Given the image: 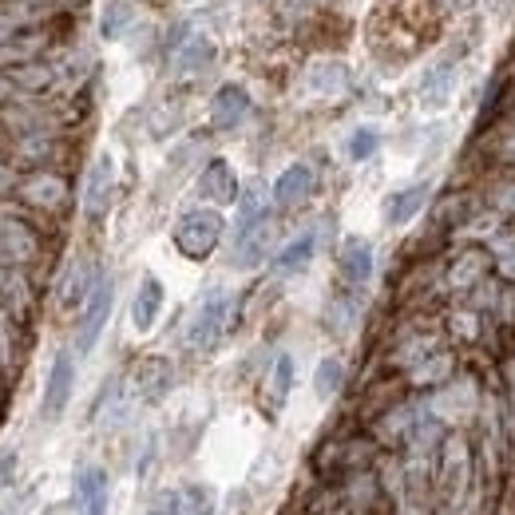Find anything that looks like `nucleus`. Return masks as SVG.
Here are the masks:
<instances>
[{"label": "nucleus", "mask_w": 515, "mask_h": 515, "mask_svg": "<svg viewBox=\"0 0 515 515\" xmlns=\"http://www.w3.org/2000/svg\"><path fill=\"white\" fill-rule=\"evenodd\" d=\"M222 234H226V222H222V214H218L214 206L187 210V214L175 222V246H179V254L191 258V262L210 258V254L218 250Z\"/></svg>", "instance_id": "1"}, {"label": "nucleus", "mask_w": 515, "mask_h": 515, "mask_svg": "<svg viewBox=\"0 0 515 515\" xmlns=\"http://www.w3.org/2000/svg\"><path fill=\"white\" fill-rule=\"evenodd\" d=\"M230 313H234V298H230L226 290L206 294L203 306L195 309V317H191V325H187V345H191L195 353L214 349V345L222 341L226 325H230Z\"/></svg>", "instance_id": "2"}, {"label": "nucleus", "mask_w": 515, "mask_h": 515, "mask_svg": "<svg viewBox=\"0 0 515 515\" xmlns=\"http://www.w3.org/2000/svg\"><path fill=\"white\" fill-rule=\"evenodd\" d=\"M111 298H115V286H111V278H96V286H92V294H88V302H84V313H80V333H76V345H80V353H88L96 341H100L103 325H107V317H111Z\"/></svg>", "instance_id": "3"}, {"label": "nucleus", "mask_w": 515, "mask_h": 515, "mask_svg": "<svg viewBox=\"0 0 515 515\" xmlns=\"http://www.w3.org/2000/svg\"><path fill=\"white\" fill-rule=\"evenodd\" d=\"M72 385H76V365H72V353H56L52 369H48V385H44V420H60L68 401H72Z\"/></svg>", "instance_id": "4"}, {"label": "nucleus", "mask_w": 515, "mask_h": 515, "mask_svg": "<svg viewBox=\"0 0 515 515\" xmlns=\"http://www.w3.org/2000/svg\"><path fill=\"white\" fill-rule=\"evenodd\" d=\"M111 195H115V159L96 155V163L88 167V179H84V214L103 218L111 206Z\"/></svg>", "instance_id": "5"}, {"label": "nucleus", "mask_w": 515, "mask_h": 515, "mask_svg": "<svg viewBox=\"0 0 515 515\" xmlns=\"http://www.w3.org/2000/svg\"><path fill=\"white\" fill-rule=\"evenodd\" d=\"M313 187H317L313 167L309 163H290L278 175V183H274V203L282 206V210H294V206H302L313 195Z\"/></svg>", "instance_id": "6"}, {"label": "nucleus", "mask_w": 515, "mask_h": 515, "mask_svg": "<svg viewBox=\"0 0 515 515\" xmlns=\"http://www.w3.org/2000/svg\"><path fill=\"white\" fill-rule=\"evenodd\" d=\"M199 195L214 206H226L238 199V175H234V167L226 159H210L206 163L203 175H199Z\"/></svg>", "instance_id": "7"}, {"label": "nucleus", "mask_w": 515, "mask_h": 515, "mask_svg": "<svg viewBox=\"0 0 515 515\" xmlns=\"http://www.w3.org/2000/svg\"><path fill=\"white\" fill-rule=\"evenodd\" d=\"M250 115V96L238 88V84H222L210 100V123L218 131H234L242 119Z\"/></svg>", "instance_id": "8"}, {"label": "nucleus", "mask_w": 515, "mask_h": 515, "mask_svg": "<svg viewBox=\"0 0 515 515\" xmlns=\"http://www.w3.org/2000/svg\"><path fill=\"white\" fill-rule=\"evenodd\" d=\"M337 270H341L345 286L361 290V286L373 278V246H369L365 238H349V242L341 246V254H337Z\"/></svg>", "instance_id": "9"}, {"label": "nucleus", "mask_w": 515, "mask_h": 515, "mask_svg": "<svg viewBox=\"0 0 515 515\" xmlns=\"http://www.w3.org/2000/svg\"><path fill=\"white\" fill-rule=\"evenodd\" d=\"M270 242H274V222L270 218L258 222V226H246V230H238V242H234V258L230 262L242 266V270H250V266H258L266 258Z\"/></svg>", "instance_id": "10"}, {"label": "nucleus", "mask_w": 515, "mask_h": 515, "mask_svg": "<svg viewBox=\"0 0 515 515\" xmlns=\"http://www.w3.org/2000/svg\"><path fill=\"white\" fill-rule=\"evenodd\" d=\"M159 309H163V282L155 274H147L135 290V302H131V325L139 333H147L155 321H159Z\"/></svg>", "instance_id": "11"}, {"label": "nucleus", "mask_w": 515, "mask_h": 515, "mask_svg": "<svg viewBox=\"0 0 515 515\" xmlns=\"http://www.w3.org/2000/svg\"><path fill=\"white\" fill-rule=\"evenodd\" d=\"M76 500L84 515H103L107 512V472L103 468H80L76 476Z\"/></svg>", "instance_id": "12"}, {"label": "nucleus", "mask_w": 515, "mask_h": 515, "mask_svg": "<svg viewBox=\"0 0 515 515\" xmlns=\"http://www.w3.org/2000/svg\"><path fill=\"white\" fill-rule=\"evenodd\" d=\"M428 195H432L428 183H416V187H405V191L389 195V199H385V222H389V226H405V222H412V218L424 210Z\"/></svg>", "instance_id": "13"}, {"label": "nucleus", "mask_w": 515, "mask_h": 515, "mask_svg": "<svg viewBox=\"0 0 515 515\" xmlns=\"http://www.w3.org/2000/svg\"><path fill=\"white\" fill-rule=\"evenodd\" d=\"M210 56H214V44L210 40L187 36L183 44L171 48V72L175 76H195V72H203L206 64H210Z\"/></svg>", "instance_id": "14"}, {"label": "nucleus", "mask_w": 515, "mask_h": 515, "mask_svg": "<svg viewBox=\"0 0 515 515\" xmlns=\"http://www.w3.org/2000/svg\"><path fill=\"white\" fill-rule=\"evenodd\" d=\"M20 195H24V203L56 210V206L68 203V183H64L60 175H36V179H28V183L20 187Z\"/></svg>", "instance_id": "15"}, {"label": "nucleus", "mask_w": 515, "mask_h": 515, "mask_svg": "<svg viewBox=\"0 0 515 515\" xmlns=\"http://www.w3.org/2000/svg\"><path fill=\"white\" fill-rule=\"evenodd\" d=\"M313 250H317V234L306 230V234H298L278 258H274V274H282V278H290V274H302L309 266V258H313Z\"/></svg>", "instance_id": "16"}, {"label": "nucleus", "mask_w": 515, "mask_h": 515, "mask_svg": "<svg viewBox=\"0 0 515 515\" xmlns=\"http://www.w3.org/2000/svg\"><path fill=\"white\" fill-rule=\"evenodd\" d=\"M167 389H171V365H167L163 357H147V361L139 365V393H143L147 401H159Z\"/></svg>", "instance_id": "17"}, {"label": "nucleus", "mask_w": 515, "mask_h": 515, "mask_svg": "<svg viewBox=\"0 0 515 515\" xmlns=\"http://www.w3.org/2000/svg\"><path fill=\"white\" fill-rule=\"evenodd\" d=\"M290 389H294V357L282 353V357L274 361V369H270V381H266V401H270V409L274 412L282 409L286 397H290Z\"/></svg>", "instance_id": "18"}, {"label": "nucleus", "mask_w": 515, "mask_h": 515, "mask_svg": "<svg viewBox=\"0 0 515 515\" xmlns=\"http://www.w3.org/2000/svg\"><path fill=\"white\" fill-rule=\"evenodd\" d=\"M452 88H456V68L444 64V68L428 72V80L420 88V100H424V107H444V100L452 96Z\"/></svg>", "instance_id": "19"}, {"label": "nucleus", "mask_w": 515, "mask_h": 515, "mask_svg": "<svg viewBox=\"0 0 515 515\" xmlns=\"http://www.w3.org/2000/svg\"><path fill=\"white\" fill-rule=\"evenodd\" d=\"M484 274H488V254L468 250V254H464L456 266H452V274H448V278H452V286H456V290H472V286H476Z\"/></svg>", "instance_id": "20"}, {"label": "nucleus", "mask_w": 515, "mask_h": 515, "mask_svg": "<svg viewBox=\"0 0 515 515\" xmlns=\"http://www.w3.org/2000/svg\"><path fill=\"white\" fill-rule=\"evenodd\" d=\"M266 187L262 183H250L246 191H242V199H238V230H246V226H258V222H266Z\"/></svg>", "instance_id": "21"}, {"label": "nucleus", "mask_w": 515, "mask_h": 515, "mask_svg": "<svg viewBox=\"0 0 515 515\" xmlns=\"http://www.w3.org/2000/svg\"><path fill=\"white\" fill-rule=\"evenodd\" d=\"M341 381H345V365H341L337 357H325V361L317 365V377H313V389H317V397H321V401H329V397H337V389H341Z\"/></svg>", "instance_id": "22"}, {"label": "nucleus", "mask_w": 515, "mask_h": 515, "mask_svg": "<svg viewBox=\"0 0 515 515\" xmlns=\"http://www.w3.org/2000/svg\"><path fill=\"white\" fill-rule=\"evenodd\" d=\"M92 286H96V282H92ZM92 286H88V266H84V262H76V266H72V270L64 274V290H60V302H64V306L88 302Z\"/></svg>", "instance_id": "23"}, {"label": "nucleus", "mask_w": 515, "mask_h": 515, "mask_svg": "<svg viewBox=\"0 0 515 515\" xmlns=\"http://www.w3.org/2000/svg\"><path fill=\"white\" fill-rule=\"evenodd\" d=\"M131 20H135V4H131V0H111V4H107V12H103V24H100L103 36H107V40L123 36Z\"/></svg>", "instance_id": "24"}, {"label": "nucleus", "mask_w": 515, "mask_h": 515, "mask_svg": "<svg viewBox=\"0 0 515 515\" xmlns=\"http://www.w3.org/2000/svg\"><path fill=\"white\" fill-rule=\"evenodd\" d=\"M377 147H381V131L377 127H357L349 135V143H345V151H349L353 163H365L369 155H377Z\"/></svg>", "instance_id": "25"}, {"label": "nucleus", "mask_w": 515, "mask_h": 515, "mask_svg": "<svg viewBox=\"0 0 515 515\" xmlns=\"http://www.w3.org/2000/svg\"><path fill=\"white\" fill-rule=\"evenodd\" d=\"M492 262H496V270L515 282V234H500V238H492Z\"/></svg>", "instance_id": "26"}, {"label": "nucleus", "mask_w": 515, "mask_h": 515, "mask_svg": "<svg viewBox=\"0 0 515 515\" xmlns=\"http://www.w3.org/2000/svg\"><path fill=\"white\" fill-rule=\"evenodd\" d=\"M214 512V496L206 488H183L179 492V515H210Z\"/></svg>", "instance_id": "27"}, {"label": "nucleus", "mask_w": 515, "mask_h": 515, "mask_svg": "<svg viewBox=\"0 0 515 515\" xmlns=\"http://www.w3.org/2000/svg\"><path fill=\"white\" fill-rule=\"evenodd\" d=\"M349 80H345V68L341 64H317L313 68V88H321V92H341Z\"/></svg>", "instance_id": "28"}, {"label": "nucleus", "mask_w": 515, "mask_h": 515, "mask_svg": "<svg viewBox=\"0 0 515 515\" xmlns=\"http://www.w3.org/2000/svg\"><path fill=\"white\" fill-rule=\"evenodd\" d=\"M448 369H452V357H444V353L424 357V361L416 365V381H420V385H428V381H444V377H448Z\"/></svg>", "instance_id": "29"}, {"label": "nucleus", "mask_w": 515, "mask_h": 515, "mask_svg": "<svg viewBox=\"0 0 515 515\" xmlns=\"http://www.w3.org/2000/svg\"><path fill=\"white\" fill-rule=\"evenodd\" d=\"M12 468H16V452H4V456H0V488L8 484V476H12Z\"/></svg>", "instance_id": "30"}, {"label": "nucleus", "mask_w": 515, "mask_h": 515, "mask_svg": "<svg viewBox=\"0 0 515 515\" xmlns=\"http://www.w3.org/2000/svg\"><path fill=\"white\" fill-rule=\"evenodd\" d=\"M504 203H508V206H512V210H515V187H512V195H508V199H504Z\"/></svg>", "instance_id": "31"}, {"label": "nucleus", "mask_w": 515, "mask_h": 515, "mask_svg": "<svg viewBox=\"0 0 515 515\" xmlns=\"http://www.w3.org/2000/svg\"><path fill=\"white\" fill-rule=\"evenodd\" d=\"M151 515H167V512H159V508H155V512H151Z\"/></svg>", "instance_id": "32"}]
</instances>
